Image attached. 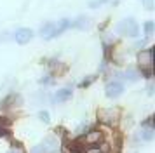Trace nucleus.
Here are the masks:
<instances>
[{
    "label": "nucleus",
    "instance_id": "1",
    "mask_svg": "<svg viewBox=\"0 0 155 153\" xmlns=\"http://www.w3.org/2000/svg\"><path fill=\"white\" fill-rule=\"evenodd\" d=\"M138 66L140 73L145 76H152L153 71V49H141L138 52Z\"/></svg>",
    "mask_w": 155,
    "mask_h": 153
},
{
    "label": "nucleus",
    "instance_id": "2",
    "mask_svg": "<svg viewBox=\"0 0 155 153\" xmlns=\"http://www.w3.org/2000/svg\"><path fill=\"white\" fill-rule=\"evenodd\" d=\"M115 31L120 35H124V37L134 38V37H138V33H140V26H138V23H136L134 18H124V19H120L117 23Z\"/></svg>",
    "mask_w": 155,
    "mask_h": 153
},
{
    "label": "nucleus",
    "instance_id": "3",
    "mask_svg": "<svg viewBox=\"0 0 155 153\" xmlns=\"http://www.w3.org/2000/svg\"><path fill=\"white\" fill-rule=\"evenodd\" d=\"M120 118L119 108H103L98 111V120L105 125H115Z\"/></svg>",
    "mask_w": 155,
    "mask_h": 153
},
{
    "label": "nucleus",
    "instance_id": "4",
    "mask_svg": "<svg viewBox=\"0 0 155 153\" xmlns=\"http://www.w3.org/2000/svg\"><path fill=\"white\" fill-rule=\"evenodd\" d=\"M78 141H82V145H89V146H96L99 143H103V132L98 131V129H92V131H87L84 138H80Z\"/></svg>",
    "mask_w": 155,
    "mask_h": 153
},
{
    "label": "nucleus",
    "instance_id": "5",
    "mask_svg": "<svg viewBox=\"0 0 155 153\" xmlns=\"http://www.w3.org/2000/svg\"><path fill=\"white\" fill-rule=\"evenodd\" d=\"M105 92L108 97H119L124 92V83L120 82V80H110V82L106 83Z\"/></svg>",
    "mask_w": 155,
    "mask_h": 153
},
{
    "label": "nucleus",
    "instance_id": "6",
    "mask_svg": "<svg viewBox=\"0 0 155 153\" xmlns=\"http://www.w3.org/2000/svg\"><path fill=\"white\" fill-rule=\"evenodd\" d=\"M12 37H14V40L18 42V44L25 45V44H28V42L33 38V30H30V28H18Z\"/></svg>",
    "mask_w": 155,
    "mask_h": 153
},
{
    "label": "nucleus",
    "instance_id": "7",
    "mask_svg": "<svg viewBox=\"0 0 155 153\" xmlns=\"http://www.w3.org/2000/svg\"><path fill=\"white\" fill-rule=\"evenodd\" d=\"M40 146L44 148L45 153H56L58 146H59V141H58L56 136H47L44 139V143H40Z\"/></svg>",
    "mask_w": 155,
    "mask_h": 153
},
{
    "label": "nucleus",
    "instance_id": "8",
    "mask_svg": "<svg viewBox=\"0 0 155 153\" xmlns=\"http://www.w3.org/2000/svg\"><path fill=\"white\" fill-rule=\"evenodd\" d=\"M91 26V19L87 16H78L77 19L71 21V28H77V30H87Z\"/></svg>",
    "mask_w": 155,
    "mask_h": 153
},
{
    "label": "nucleus",
    "instance_id": "9",
    "mask_svg": "<svg viewBox=\"0 0 155 153\" xmlns=\"http://www.w3.org/2000/svg\"><path fill=\"white\" fill-rule=\"evenodd\" d=\"M71 97V89L70 87H63V89H59L54 94V103H64V101H68Z\"/></svg>",
    "mask_w": 155,
    "mask_h": 153
},
{
    "label": "nucleus",
    "instance_id": "10",
    "mask_svg": "<svg viewBox=\"0 0 155 153\" xmlns=\"http://www.w3.org/2000/svg\"><path fill=\"white\" fill-rule=\"evenodd\" d=\"M38 33H40V37H42V38H45V40H52L54 23H45V24H42V26H40V30H38Z\"/></svg>",
    "mask_w": 155,
    "mask_h": 153
},
{
    "label": "nucleus",
    "instance_id": "11",
    "mask_svg": "<svg viewBox=\"0 0 155 153\" xmlns=\"http://www.w3.org/2000/svg\"><path fill=\"white\" fill-rule=\"evenodd\" d=\"M141 73L138 71L136 68H127L122 75H120V78H124V80H129V82H138L140 80Z\"/></svg>",
    "mask_w": 155,
    "mask_h": 153
},
{
    "label": "nucleus",
    "instance_id": "12",
    "mask_svg": "<svg viewBox=\"0 0 155 153\" xmlns=\"http://www.w3.org/2000/svg\"><path fill=\"white\" fill-rule=\"evenodd\" d=\"M153 26H155L153 21H147V23H145V35H147V38L153 35Z\"/></svg>",
    "mask_w": 155,
    "mask_h": 153
},
{
    "label": "nucleus",
    "instance_id": "13",
    "mask_svg": "<svg viewBox=\"0 0 155 153\" xmlns=\"http://www.w3.org/2000/svg\"><path fill=\"white\" fill-rule=\"evenodd\" d=\"M106 2H108V0H91V2H89V7H91V9H98L99 5H103Z\"/></svg>",
    "mask_w": 155,
    "mask_h": 153
},
{
    "label": "nucleus",
    "instance_id": "14",
    "mask_svg": "<svg viewBox=\"0 0 155 153\" xmlns=\"http://www.w3.org/2000/svg\"><path fill=\"white\" fill-rule=\"evenodd\" d=\"M38 118H40L42 122H45V124H49V122H51V117H49V113H47V111H40V113H38Z\"/></svg>",
    "mask_w": 155,
    "mask_h": 153
},
{
    "label": "nucleus",
    "instance_id": "15",
    "mask_svg": "<svg viewBox=\"0 0 155 153\" xmlns=\"http://www.w3.org/2000/svg\"><path fill=\"white\" fill-rule=\"evenodd\" d=\"M5 120H4V118H0V136H4V134H5V132H7V127H5Z\"/></svg>",
    "mask_w": 155,
    "mask_h": 153
},
{
    "label": "nucleus",
    "instance_id": "16",
    "mask_svg": "<svg viewBox=\"0 0 155 153\" xmlns=\"http://www.w3.org/2000/svg\"><path fill=\"white\" fill-rule=\"evenodd\" d=\"M40 83H45V85H47V83H52V76L51 75H45V76H42V78H40Z\"/></svg>",
    "mask_w": 155,
    "mask_h": 153
},
{
    "label": "nucleus",
    "instance_id": "17",
    "mask_svg": "<svg viewBox=\"0 0 155 153\" xmlns=\"http://www.w3.org/2000/svg\"><path fill=\"white\" fill-rule=\"evenodd\" d=\"M30 153H45V151H44V148L40 145H37V146H33V148L30 150Z\"/></svg>",
    "mask_w": 155,
    "mask_h": 153
},
{
    "label": "nucleus",
    "instance_id": "18",
    "mask_svg": "<svg viewBox=\"0 0 155 153\" xmlns=\"http://www.w3.org/2000/svg\"><path fill=\"white\" fill-rule=\"evenodd\" d=\"M61 153H80L77 150V148H68V146H64L63 150H61Z\"/></svg>",
    "mask_w": 155,
    "mask_h": 153
},
{
    "label": "nucleus",
    "instance_id": "19",
    "mask_svg": "<svg viewBox=\"0 0 155 153\" xmlns=\"http://www.w3.org/2000/svg\"><path fill=\"white\" fill-rule=\"evenodd\" d=\"M91 82H94V76H87V78H85L84 82L80 83V87H87V85H89Z\"/></svg>",
    "mask_w": 155,
    "mask_h": 153
},
{
    "label": "nucleus",
    "instance_id": "20",
    "mask_svg": "<svg viewBox=\"0 0 155 153\" xmlns=\"http://www.w3.org/2000/svg\"><path fill=\"white\" fill-rule=\"evenodd\" d=\"M85 153H103V151H101L99 148H96V146H92V148H89V150H87Z\"/></svg>",
    "mask_w": 155,
    "mask_h": 153
},
{
    "label": "nucleus",
    "instance_id": "21",
    "mask_svg": "<svg viewBox=\"0 0 155 153\" xmlns=\"http://www.w3.org/2000/svg\"><path fill=\"white\" fill-rule=\"evenodd\" d=\"M152 2H153V0H143V4H145V7H147V9H152V5H153Z\"/></svg>",
    "mask_w": 155,
    "mask_h": 153
},
{
    "label": "nucleus",
    "instance_id": "22",
    "mask_svg": "<svg viewBox=\"0 0 155 153\" xmlns=\"http://www.w3.org/2000/svg\"><path fill=\"white\" fill-rule=\"evenodd\" d=\"M7 153H23V151L19 150V148H12V150H11V151H7Z\"/></svg>",
    "mask_w": 155,
    "mask_h": 153
},
{
    "label": "nucleus",
    "instance_id": "23",
    "mask_svg": "<svg viewBox=\"0 0 155 153\" xmlns=\"http://www.w3.org/2000/svg\"><path fill=\"white\" fill-rule=\"evenodd\" d=\"M143 44H145V40H138L134 45H136V47H143Z\"/></svg>",
    "mask_w": 155,
    "mask_h": 153
},
{
    "label": "nucleus",
    "instance_id": "24",
    "mask_svg": "<svg viewBox=\"0 0 155 153\" xmlns=\"http://www.w3.org/2000/svg\"><path fill=\"white\" fill-rule=\"evenodd\" d=\"M5 37H7V33H4V35L0 33V42H2V40H5Z\"/></svg>",
    "mask_w": 155,
    "mask_h": 153
}]
</instances>
